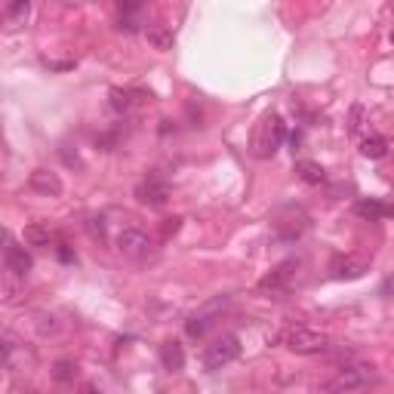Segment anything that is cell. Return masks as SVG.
<instances>
[{
  "label": "cell",
  "instance_id": "cell-13",
  "mask_svg": "<svg viewBox=\"0 0 394 394\" xmlns=\"http://www.w3.org/2000/svg\"><path fill=\"white\" fill-rule=\"evenodd\" d=\"M157 357H161V367L166 373H179L182 367H185V348H182L176 339L164 342L161 351H157Z\"/></svg>",
  "mask_w": 394,
  "mask_h": 394
},
{
  "label": "cell",
  "instance_id": "cell-4",
  "mask_svg": "<svg viewBox=\"0 0 394 394\" xmlns=\"http://www.w3.org/2000/svg\"><path fill=\"white\" fill-rule=\"evenodd\" d=\"M114 247H117V253L123 259H130V262H145V259L154 256V240H151L148 231L139 228V225L121 228V234L114 238Z\"/></svg>",
  "mask_w": 394,
  "mask_h": 394
},
{
  "label": "cell",
  "instance_id": "cell-16",
  "mask_svg": "<svg viewBox=\"0 0 394 394\" xmlns=\"http://www.w3.org/2000/svg\"><path fill=\"white\" fill-rule=\"evenodd\" d=\"M31 13V0H6V22L10 28H19V25L28 22Z\"/></svg>",
  "mask_w": 394,
  "mask_h": 394
},
{
  "label": "cell",
  "instance_id": "cell-11",
  "mask_svg": "<svg viewBox=\"0 0 394 394\" xmlns=\"http://www.w3.org/2000/svg\"><path fill=\"white\" fill-rule=\"evenodd\" d=\"M28 185H31V191H37V195H44V197L62 195V179H59L53 170H44V166H37V170L28 176Z\"/></svg>",
  "mask_w": 394,
  "mask_h": 394
},
{
  "label": "cell",
  "instance_id": "cell-24",
  "mask_svg": "<svg viewBox=\"0 0 394 394\" xmlns=\"http://www.w3.org/2000/svg\"><path fill=\"white\" fill-rule=\"evenodd\" d=\"M360 117H364V108L355 105V108H351V123H348V130H351V133H357V130H360Z\"/></svg>",
  "mask_w": 394,
  "mask_h": 394
},
{
  "label": "cell",
  "instance_id": "cell-2",
  "mask_svg": "<svg viewBox=\"0 0 394 394\" xmlns=\"http://www.w3.org/2000/svg\"><path fill=\"white\" fill-rule=\"evenodd\" d=\"M271 228H274V240H281V244H296V240H302L305 231L312 228V216H308L299 204H287L274 213Z\"/></svg>",
  "mask_w": 394,
  "mask_h": 394
},
{
  "label": "cell",
  "instance_id": "cell-14",
  "mask_svg": "<svg viewBox=\"0 0 394 394\" xmlns=\"http://www.w3.org/2000/svg\"><path fill=\"white\" fill-rule=\"evenodd\" d=\"M145 37H148V44L154 47V49H161V53L173 49V31H170V25H164V22L148 25V28H145Z\"/></svg>",
  "mask_w": 394,
  "mask_h": 394
},
{
  "label": "cell",
  "instance_id": "cell-5",
  "mask_svg": "<svg viewBox=\"0 0 394 394\" xmlns=\"http://www.w3.org/2000/svg\"><path fill=\"white\" fill-rule=\"evenodd\" d=\"M283 345H287L293 355L312 357V355H324L330 348V336L321 330H308V326H293V330L283 333Z\"/></svg>",
  "mask_w": 394,
  "mask_h": 394
},
{
  "label": "cell",
  "instance_id": "cell-3",
  "mask_svg": "<svg viewBox=\"0 0 394 394\" xmlns=\"http://www.w3.org/2000/svg\"><path fill=\"white\" fill-rule=\"evenodd\" d=\"M299 271H302L299 259H287V262H281L271 274H265V278L259 281V293H265V296H271V299L290 296L299 283Z\"/></svg>",
  "mask_w": 394,
  "mask_h": 394
},
{
  "label": "cell",
  "instance_id": "cell-19",
  "mask_svg": "<svg viewBox=\"0 0 394 394\" xmlns=\"http://www.w3.org/2000/svg\"><path fill=\"white\" fill-rule=\"evenodd\" d=\"M53 379L56 382H62V385H68L78 379V367H74V360H56V367H53Z\"/></svg>",
  "mask_w": 394,
  "mask_h": 394
},
{
  "label": "cell",
  "instance_id": "cell-23",
  "mask_svg": "<svg viewBox=\"0 0 394 394\" xmlns=\"http://www.w3.org/2000/svg\"><path fill=\"white\" fill-rule=\"evenodd\" d=\"M62 161L68 164V166H78V170H83V161L78 157V151H74V154H71V151H68V145L62 148Z\"/></svg>",
  "mask_w": 394,
  "mask_h": 394
},
{
  "label": "cell",
  "instance_id": "cell-9",
  "mask_svg": "<svg viewBox=\"0 0 394 394\" xmlns=\"http://www.w3.org/2000/svg\"><path fill=\"white\" fill-rule=\"evenodd\" d=\"M370 271V262L360 256H336L330 262V278L333 281H360Z\"/></svg>",
  "mask_w": 394,
  "mask_h": 394
},
{
  "label": "cell",
  "instance_id": "cell-28",
  "mask_svg": "<svg viewBox=\"0 0 394 394\" xmlns=\"http://www.w3.org/2000/svg\"><path fill=\"white\" fill-rule=\"evenodd\" d=\"M385 216H394V204H385Z\"/></svg>",
  "mask_w": 394,
  "mask_h": 394
},
{
  "label": "cell",
  "instance_id": "cell-1",
  "mask_svg": "<svg viewBox=\"0 0 394 394\" xmlns=\"http://www.w3.org/2000/svg\"><path fill=\"white\" fill-rule=\"evenodd\" d=\"M283 136H287V123L278 111H265L259 117V123L253 127V136H250V148H253V157L259 161H268V157L278 154V148L283 145Z\"/></svg>",
  "mask_w": 394,
  "mask_h": 394
},
{
  "label": "cell",
  "instance_id": "cell-8",
  "mask_svg": "<svg viewBox=\"0 0 394 394\" xmlns=\"http://www.w3.org/2000/svg\"><path fill=\"white\" fill-rule=\"evenodd\" d=\"M136 200L145 207H166V200H170V182L161 173H148L136 185Z\"/></svg>",
  "mask_w": 394,
  "mask_h": 394
},
{
  "label": "cell",
  "instance_id": "cell-15",
  "mask_svg": "<svg viewBox=\"0 0 394 394\" xmlns=\"http://www.w3.org/2000/svg\"><path fill=\"white\" fill-rule=\"evenodd\" d=\"M296 173L305 185H324L326 182V170L317 161H299L296 164Z\"/></svg>",
  "mask_w": 394,
  "mask_h": 394
},
{
  "label": "cell",
  "instance_id": "cell-6",
  "mask_svg": "<svg viewBox=\"0 0 394 394\" xmlns=\"http://www.w3.org/2000/svg\"><path fill=\"white\" fill-rule=\"evenodd\" d=\"M376 379H379V373H376L373 364H345L330 382H326V388L330 391H355V388L373 385Z\"/></svg>",
  "mask_w": 394,
  "mask_h": 394
},
{
  "label": "cell",
  "instance_id": "cell-12",
  "mask_svg": "<svg viewBox=\"0 0 394 394\" xmlns=\"http://www.w3.org/2000/svg\"><path fill=\"white\" fill-rule=\"evenodd\" d=\"M219 305H225V299H216V302H209V305L204 308V312H197V314H191L188 317V324H185V333L191 339H200L204 336V333L209 330V326H213L216 321H213V314H216V308Z\"/></svg>",
  "mask_w": 394,
  "mask_h": 394
},
{
  "label": "cell",
  "instance_id": "cell-18",
  "mask_svg": "<svg viewBox=\"0 0 394 394\" xmlns=\"http://www.w3.org/2000/svg\"><path fill=\"white\" fill-rule=\"evenodd\" d=\"M25 244L28 247H49L53 244V231L44 228V225H28V228H25Z\"/></svg>",
  "mask_w": 394,
  "mask_h": 394
},
{
  "label": "cell",
  "instance_id": "cell-20",
  "mask_svg": "<svg viewBox=\"0 0 394 394\" xmlns=\"http://www.w3.org/2000/svg\"><path fill=\"white\" fill-rule=\"evenodd\" d=\"M133 96H136L133 90H121V87H117V90H111V102H108V105H111L117 114H123V111H130V108H133Z\"/></svg>",
  "mask_w": 394,
  "mask_h": 394
},
{
  "label": "cell",
  "instance_id": "cell-25",
  "mask_svg": "<svg viewBox=\"0 0 394 394\" xmlns=\"http://www.w3.org/2000/svg\"><path fill=\"white\" fill-rule=\"evenodd\" d=\"M382 296H394V274L382 281Z\"/></svg>",
  "mask_w": 394,
  "mask_h": 394
},
{
  "label": "cell",
  "instance_id": "cell-10",
  "mask_svg": "<svg viewBox=\"0 0 394 394\" xmlns=\"http://www.w3.org/2000/svg\"><path fill=\"white\" fill-rule=\"evenodd\" d=\"M4 259H6V271L16 274V278H28L31 268H35V259L25 247H19L16 240L6 234V247H4Z\"/></svg>",
  "mask_w": 394,
  "mask_h": 394
},
{
  "label": "cell",
  "instance_id": "cell-27",
  "mask_svg": "<svg viewBox=\"0 0 394 394\" xmlns=\"http://www.w3.org/2000/svg\"><path fill=\"white\" fill-rule=\"evenodd\" d=\"M179 222H182V219H173V225H166L164 234H176V231H179Z\"/></svg>",
  "mask_w": 394,
  "mask_h": 394
},
{
  "label": "cell",
  "instance_id": "cell-22",
  "mask_svg": "<svg viewBox=\"0 0 394 394\" xmlns=\"http://www.w3.org/2000/svg\"><path fill=\"white\" fill-rule=\"evenodd\" d=\"M83 225H87V234H90V238L102 244V240H105V219H102V216H90V219L83 222Z\"/></svg>",
  "mask_w": 394,
  "mask_h": 394
},
{
  "label": "cell",
  "instance_id": "cell-7",
  "mask_svg": "<svg viewBox=\"0 0 394 394\" xmlns=\"http://www.w3.org/2000/svg\"><path fill=\"white\" fill-rule=\"evenodd\" d=\"M238 357H240V339L231 336V333H225V336L213 339L207 345V351H204V367H207L209 373H216V370H222V367L234 364Z\"/></svg>",
  "mask_w": 394,
  "mask_h": 394
},
{
  "label": "cell",
  "instance_id": "cell-26",
  "mask_svg": "<svg viewBox=\"0 0 394 394\" xmlns=\"http://www.w3.org/2000/svg\"><path fill=\"white\" fill-rule=\"evenodd\" d=\"M59 259H62V262H74V253H71V250L62 244V247H59Z\"/></svg>",
  "mask_w": 394,
  "mask_h": 394
},
{
  "label": "cell",
  "instance_id": "cell-21",
  "mask_svg": "<svg viewBox=\"0 0 394 394\" xmlns=\"http://www.w3.org/2000/svg\"><path fill=\"white\" fill-rule=\"evenodd\" d=\"M357 216L376 222V219H382V216H385V204H379V200H360V204H357Z\"/></svg>",
  "mask_w": 394,
  "mask_h": 394
},
{
  "label": "cell",
  "instance_id": "cell-17",
  "mask_svg": "<svg viewBox=\"0 0 394 394\" xmlns=\"http://www.w3.org/2000/svg\"><path fill=\"white\" fill-rule=\"evenodd\" d=\"M360 154L370 157V161H382L388 154V142H385V136H367L360 142Z\"/></svg>",
  "mask_w": 394,
  "mask_h": 394
}]
</instances>
